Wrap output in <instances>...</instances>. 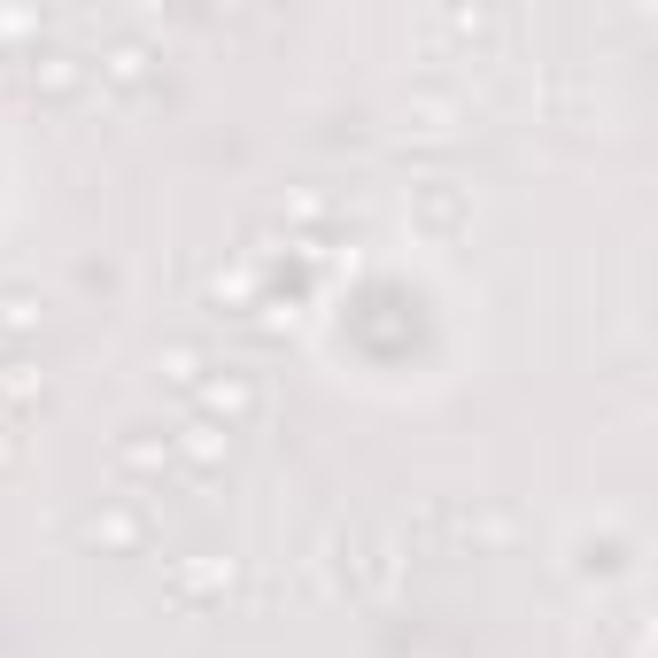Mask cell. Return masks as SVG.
<instances>
[{
  "mask_svg": "<svg viewBox=\"0 0 658 658\" xmlns=\"http://www.w3.org/2000/svg\"><path fill=\"white\" fill-rule=\"evenodd\" d=\"M202 403H210V411H248V388H240V380H217Z\"/></svg>",
  "mask_w": 658,
  "mask_h": 658,
  "instance_id": "obj_1",
  "label": "cell"
}]
</instances>
